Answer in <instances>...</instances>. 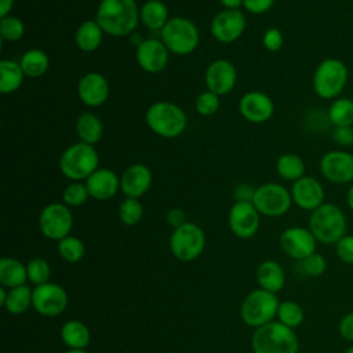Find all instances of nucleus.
Returning a JSON list of instances; mask_svg holds the SVG:
<instances>
[{
  "instance_id": "1",
  "label": "nucleus",
  "mask_w": 353,
  "mask_h": 353,
  "mask_svg": "<svg viewBox=\"0 0 353 353\" xmlns=\"http://www.w3.org/2000/svg\"><path fill=\"white\" fill-rule=\"evenodd\" d=\"M95 21L109 36H130L138 26L139 8L135 0H101Z\"/></svg>"
},
{
  "instance_id": "2",
  "label": "nucleus",
  "mask_w": 353,
  "mask_h": 353,
  "mask_svg": "<svg viewBox=\"0 0 353 353\" xmlns=\"http://www.w3.org/2000/svg\"><path fill=\"white\" fill-rule=\"evenodd\" d=\"M309 230L321 244H336L347 232V219L341 207L334 203H323L309 216Z\"/></svg>"
},
{
  "instance_id": "3",
  "label": "nucleus",
  "mask_w": 353,
  "mask_h": 353,
  "mask_svg": "<svg viewBox=\"0 0 353 353\" xmlns=\"http://www.w3.org/2000/svg\"><path fill=\"white\" fill-rule=\"evenodd\" d=\"M251 346L254 353H298L299 341L295 331L280 321L255 328Z\"/></svg>"
},
{
  "instance_id": "4",
  "label": "nucleus",
  "mask_w": 353,
  "mask_h": 353,
  "mask_svg": "<svg viewBox=\"0 0 353 353\" xmlns=\"http://www.w3.org/2000/svg\"><path fill=\"white\" fill-rule=\"evenodd\" d=\"M145 121L150 131L163 138H176L188 125V119L182 108L168 101L152 103L146 110Z\"/></svg>"
},
{
  "instance_id": "5",
  "label": "nucleus",
  "mask_w": 353,
  "mask_h": 353,
  "mask_svg": "<svg viewBox=\"0 0 353 353\" xmlns=\"http://www.w3.org/2000/svg\"><path fill=\"white\" fill-rule=\"evenodd\" d=\"M99 168V156L94 145L76 142L68 146L59 157V170L63 176L73 181H85Z\"/></svg>"
},
{
  "instance_id": "6",
  "label": "nucleus",
  "mask_w": 353,
  "mask_h": 353,
  "mask_svg": "<svg viewBox=\"0 0 353 353\" xmlns=\"http://www.w3.org/2000/svg\"><path fill=\"white\" fill-rule=\"evenodd\" d=\"M349 77L347 66L338 58L323 59L313 74V88L321 99H336Z\"/></svg>"
},
{
  "instance_id": "7",
  "label": "nucleus",
  "mask_w": 353,
  "mask_h": 353,
  "mask_svg": "<svg viewBox=\"0 0 353 353\" xmlns=\"http://www.w3.org/2000/svg\"><path fill=\"white\" fill-rule=\"evenodd\" d=\"M160 40L170 52L189 55L197 48L200 34L194 22L185 17H174L160 30Z\"/></svg>"
},
{
  "instance_id": "8",
  "label": "nucleus",
  "mask_w": 353,
  "mask_h": 353,
  "mask_svg": "<svg viewBox=\"0 0 353 353\" xmlns=\"http://www.w3.org/2000/svg\"><path fill=\"white\" fill-rule=\"evenodd\" d=\"M280 301L276 294L258 288L251 291L243 301L240 307L241 320L252 327L259 328L274 321Z\"/></svg>"
},
{
  "instance_id": "9",
  "label": "nucleus",
  "mask_w": 353,
  "mask_h": 353,
  "mask_svg": "<svg viewBox=\"0 0 353 353\" xmlns=\"http://www.w3.org/2000/svg\"><path fill=\"white\" fill-rule=\"evenodd\" d=\"M204 247V230L193 222L188 221L182 226L174 229L171 233L170 250L172 255L182 262H190L197 259L203 254Z\"/></svg>"
},
{
  "instance_id": "10",
  "label": "nucleus",
  "mask_w": 353,
  "mask_h": 353,
  "mask_svg": "<svg viewBox=\"0 0 353 353\" xmlns=\"http://www.w3.org/2000/svg\"><path fill=\"white\" fill-rule=\"evenodd\" d=\"M252 204L261 215L277 218L290 211L292 197L285 186L276 182H268L255 189Z\"/></svg>"
},
{
  "instance_id": "11",
  "label": "nucleus",
  "mask_w": 353,
  "mask_h": 353,
  "mask_svg": "<svg viewBox=\"0 0 353 353\" xmlns=\"http://www.w3.org/2000/svg\"><path fill=\"white\" fill-rule=\"evenodd\" d=\"M72 228L73 215L65 203H50L40 211L39 229L44 237L59 241L69 236Z\"/></svg>"
},
{
  "instance_id": "12",
  "label": "nucleus",
  "mask_w": 353,
  "mask_h": 353,
  "mask_svg": "<svg viewBox=\"0 0 353 353\" xmlns=\"http://www.w3.org/2000/svg\"><path fill=\"white\" fill-rule=\"evenodd\" d=\"M69 303L66 290L57 283H44L33 288V309L44 317L62 314Z\"/></svg>"
},
{
  "instance_id": "13",
  "label": "nucleus",
  "mask_w": 353,
  "mask_h": 353,
  "mask_svg": "<svg viewBox=\"0 0 353 353\" xmlns=\"http://www.w3.org/2000/svg\"><path fill=\"white\" fill-rule=\"evenodd\" d=\"M279 244L285 255L296 261H303L316 252L317 240L309 228L291 226L281 232Z\"/></svg>"
},
{
  "instance_id": "14",
  "label": "nucleus",
  "mask_w": 353,
  "mask_h": 353,
  "mask_svg": "<svg viewBox=\"0 0 353 353\" xmlns=\"http://www.w3.org/2000/svg\"><path fill=\"white\" fill-rule=\"evenodd\" d=\"M320 172L332 183L345 185L353 182V153L343 149L324 153L320 159Z\"/></svg>"
},
{
  "instance_id": "15",
  "label": "nucleus",
  "mask_w": 353,
  "mask_h": 353,
  "mask_svg": "<svg viewBox=\"0 0 353 353\" xmlns=\"http://www.w3.org/2000/svg\"><path fill=\"white\" fill-rule=\"evenodd\" d=\"M259 216L252 201H234L228 214V223L236 237L251 239L259 229Z\"/></svg>"
},
{
  "instance_id": "16",
  "label": "nucleus",
  "mask_w": 353,
  "mask_h": 353,
  "mask_svg": "<svg viewBox=\"0 0 353 353\" xmlns=\"http://www.w3.org/2000/svg\"><path fill=\"white\" fill-rule=\"evenodd\" d=\"M212 37L219 43H233L245 29V17L240 10H222L211 21Z\"/></svg>"
},
{
  "instance_id": "17",
  "label": "nucleus",
  "mask_w": 353,
  "mask_h": 353,
  "mask_svg": "<svg viewBox=\"0 0 353 353\" xmlns=\"http://www.w3.org/2000/svg\"><path fill=\"white\" fill-rule=\"evenodd\" d=\"M205 87L208 91L222 97L229 94L237 81V70L234 65L228 59L212 61L204 74Z\"/></svg>"
},
{
  "instance_id": "18",
  "label": "nucleus",
  "mask_w": 353,
  "mask_h": 353,
  "mask_svg": "<svg viewBox=\"0 0 353 353\" xmlns=\"http://www.w3.org/2000/svg\"><path fill=\"white\" fill-rule=\"evenodd\" d=\"M170 51L159 39H146L135 50V58L142 70L150 74L160 73L168 63Z\"/></svg>"
},
{
  "instance_id": "19",
  "label": "nucleus",
  "mask_w": 353,
  "mask_h": 353,
  "mask_svg": "<svg viewBox=\"0 0 353 353\" xmlns=\"http://www.w3.org/2000/svg\"><path fill=\"white\" fill-rule=\"evenodd\" d=\"M239 112L250 123H265L273 116L274 103L262 91H248L239 101Z\"/></svg>"
},
{
  "instance_id": "20",
  "label": "nucleus",
  "mask_w": 353,
  "mask_h": 353,
  "mask_svg": "<svg viewBox=\"0 0 353 353\" xmlns=\"http://www.w3.org/2000/svg\"><path fill=\"white\" fill-rule=\"evenodd\" d=\"M292 203L301 210L313 211L324 203L325 192L323 185L313 176H302L298 181L292 182L291 186Z\"/></svg>"
},
{
  "instance_id": "21",
  "label": "nucleus",
  "mask_w": 353,
  "mask_h": 353,
  "mask_svg": "<svg viewBox=\"0 0 353 353\" xmlns=\"http://www.w3.org/2000/svg\"><path fill=\"white\" fill-rule=\"evenodd\" d=\"M110 87L103 74L99 72H88L81 76L77 83V95L80 101L90 106L98 108L109 98Z\"/></svg>"
},
{
  "instance_id": "22",
  "label": "nucleus",
  "mask_w": 353,
  "mask_h": 353,
  "mask_svg": "<svg viewBox=\"0 0 353 353\" xmlns=\"http://www.w3.org/2000/svg\"><path fill=\"white\" fill-rule=\"evenodd\" d=\"M152 181L153 175L149 167L141 163H135L123 171L120 176V189L125 197L139 199L149 190Z\"/></svg>"
},
{
  "instance_id": "23",
  "label": "nucleus",
  "mask_w": 353,
  "mask_h": 353,
  "mask_svg": "<svg viewBox=\"0 0 353 353\" xmlns=\"http://www.w3.org/2000/svg\"><path fill=\"white\" fill-rule=\"evenodd\" d=\"M90 197L105 201L116 196L120 189V178L113 170L98 168L84 181Z\"/></svg>"
},
{
  "instance_id": "24",
  "label": "nucleus",
  "mask_w": 353,
  "mask_h": 353,
  "mask_svg": "<svg viewBox=\"0 0 353 353\" xmlns=\"http://www.w3.org/2000/svg\"><path fill=\"white\" fill-rule=\"evenodd\" d=\"M256 281L259 288L277 294L285 285V272L277 261L268 259L259 263L256 269Z\"/></svg>"
},
{
  "instance_id": "25",
  "label": "nucleus",
  "mask_w": 353,
  "mask_h": 353,
  "mask_svg": "<svg viewBox=\"0 0 353 353\" xmlns=\"http://www.w3.org/2000/svg\"><path fill=\"white\" fill-rule=\"evenodd\" d=\"M61 339L69 349H85L91 341L90 328L80 320H68L61 327Z\"/></svg>"
},
{
  "instance_id": "26",
  "label": "nucleus",
  "mask_w": 353,
  "mask_h": 353,
  "mask_svg": "<svg viewBox=\"0 0 353 353\" xmlns=\"http://www.w3.org/2000/svg\"><path fill=\"white\" fill-rule=\"evenodd\" d=\"M139 21L150 30H161L170 21L168 8L161 0H148L139 8Z\"/></svg>"
},
{
  "instance_id": "27",
  "label": "nucleus",
  "mask_w": 353,
  "mask_h": 353,
  "mask_svg": "<svg viewBox=\"0 0 353 353\" xmlns=\"http://www.w3.org/2000/svg\"><path fill=\"white\" fill-rule=\"evenodd\" d=\"M103 33L105 32L95 19H88L77 28L74 43L83 52H92L102 44Z\"/></svg>"
},
{
  "instance_id": "28",
  "label": "nucleus",
  "mask_w": 353,
  "mask_h": 353,
  "mask_svg": "<svg viewBox=\"0 0 353 353\" xmlns=\"http://www.w3.org/2000/svg\"><path fill=\"white\" fill-rule=\"evenodd\" d=\"M28 281L26 265L21 261L10 256L0 259V284L7 288H15L25 285Z\"/></svg>"
},
{
  "instance_id": "29",
  "label": "nucleus",
  "mask_w": 353,
  "mask_h": 353,
  "mask_svg": "<svg viewBox=\"0 0 353 353\" xmlns=\"http://www.w3.org/2000/svg\"><path fill=\"white\" fill-rule=\"evenodd\" d=\"M76 134L81 142L95 145L103 134V124L98 116L91 112H84L76 119Z\"/></svg>"
},
{
  "instance_id": "30",
  "label": "nucleus",
  "mask_w": 353,
  "mask_h": 353,
  "mask_svg": "<svg viewBox=\"0 0 353 353\" xmlns=\"http://www.w3.org/2000/svg\"><path fill=\"white\" fill-rule=\"evenodd\" d=\"M33 306V290L30 287L21 285L7 290V296L3 307L11 314H22Z\"/></svg>"
},
{
  "instance_id": "31",
  "label": "nucleus",
  "mask_w": 353,
  "mask_h": 353,
  "mask_svg": "<svg viewBox=\"0 0 353 353\" xmlns=\"http://www.w3.org/2000/svg\"><path fill=\"white\" fill-rule=\"evenodd\" d=\"M25 73L19 62L11 59H3L0 62V91L3 94H11L17 91L22 81Z\"/></svg>"
},
{
  "instance_id": "32",
  "label": "nucleus",
  "mask_w": 353,
  "mask_h": 353,
  "mask_svg": "<svg viewBox=\"0 0 353 353\" xmlns=\"http://www.w3.org/2000/svg\"><path fill=\"white\" fill-rule=\"evenodd\" d=\"M19 65L28 77L43 76L50 66L48 55L39 48H30L25 51L19 59Z\"/></svg>"
},
{
  "instance_id": "33",
  "label": "nucleus",
  "mask_w": 353,
  "mask_h": 353,
  "mask_svg": "<svg viewBox=\"0 0 353 353\" xmlns=\"http://www.w3.org/2000/svg\"><path fill=\"white\" fill-rule=\"evenodd\" d=\"M276 171L280 178L295 182L305 176V163L295 153H284L276 161Z\"/></svg>"
},
{
  "instance_id": "34",
  "label": "nucleus",
  "mask_w": 353,
  "mask_h": 353,
  "mask_svg": "<svg viewBox=\"0 0 353 353\" xmlns=\"http://www.w3.org/2000/svg\"><path fill=\"white\" fill-rule=\"evenodd\" d=\"M328 120L334 127H353V99H334L328 108Z\"/></svg>"
},
{
  "instance_id": "35",
  "label": "nucleus",
  "mask_w": 353,
  "mask_h": 353,
  "mask_svg": "<svg viewBox=\"0 0 353 353\" xmlns=\"http://www.w3.org/2000/svg\"><path fill=\"white\" fill-rule=\"evenodd\" d=\"M276 317H277V321H280L281 324L294 330L303 323L305 312H303V307L298 302L283 301L279 305Z\"/></svg>"
},
{
  "instance_id": "36",
  "label": "nucleus",
  "mask_w": 353,
  "mask_h": 353,
  "mask_svg": "<svg viewBox=\"0 0 353 353\" xmlns=\"http://www.w3.org/2000/svg\"><path fill=\"white\" fill-rule=\"evenodd\" d=\"M58 254L65 262L76 263L83 259L85 254V245L79 237L69 234L58 241Z\"/></svg>"
},
{
  "instance_id": "37",
  "label": "nucleus",
  "mask_w": 353,
  "mask_h": 353,
  "mask_svg": "<svg viewBox=\"0 0 353 353\" xmlns=\"http://www.w3.org/2000/svg\"><path fill=\"white\" fill-rule=\"evenodd\" d=\"M119 219L127 225V226H134L141 222L143 216V205L139 201V199H132V197H125L117 210Z\"/></svg>"
},
{
  "instance_id": "38",
  "label": "nucleus",
  "mask_w": 353,
  "mask_h": 353,
  "mask_svg": "<svg viewBox=\"0 0 353 353\" xmlns=\"http://www.w3.org/2000/svg\"><path fill=\"white\" fill-rule=\"evenodd\" d=\"M25 34V25L18 17L7 15L0 18V36L3 41L15 43Z\"/></svg>"
},
{
  "instance_id": "39",
  "label": "nucleus",
  "mask_w": 353,
  "mask_h": 353,
  "mask_svg": "<svg viewBox=\"0 0 353 353\" xmlns=\"http://www.w3.org/2000/svg\"><path fill=\"white\" fill-rule=\"evenodd\" d=\"M88 197V189L81 181L70 182L62 192V203H65L68 207H80L87 201Z\"/></svg>"
},
{
  "instance_id": "40",
  "label": "nucleus",
  "mask_w": 353,
  "mask_h": 353,
  "mask_svg": "<svg viewBox=\"0 0 353 353\" xmlns=\"http://www.w3.org/2000/svg\"><path fill=\"white\" fill-rule=\"evenodd\" d=\"M28 270V280L36 287L50 281L51 276V266L43 258H33L26 263Z\"/></svg>"
},
{
  "instance_id": "41",
  "label": "nucleus",
  "mask_w": 353,
  "mask_h": 353,
  "mask_svg": "<svg viewBox=\"0 0 353 353\" xmlns=\"http://www.w3.org/2000/svg\"><path fill=\"white\" fill-rule=\"evenodd\" d=\"M194 108L201 116H212L219 109V95L211 91H203L194 101Z\"/></svg>"
},
{
  "instance_id": "42",
  "label": "nucleus",
  "mask_w": 353,
  "mask_h": 353,
  "mask_svg": "<svg viewBox=\"0 0 353 353\" xmlns=\"http://www.w3.org/2000/svg\"><path fill=\"white\" fill-rule=\"evenodd\" d=\"M303 272L310 277H320L327 270V259L321 254H312L301 261Z\"/></svg>"
},
{
  "instance_id": "43",
  "label": "nucleus",
  "mask_w": 353,
  "mask_h": 353,
  "mask_svg": "<svg viewBox=\"0 0 353 353\" xmlns=\"http://www.w3.org/2000/svg\"><path fill=\"white\" fill-rule=\"evenodd\" d=\"M335 254L341 262L346 265H353V234L346 233L335 244Z\"/></svg>"
},
{
  "instance_id": "44",
  "label": "nucleus",
  "mask_w": 353,
  "mask_h": 353,
  "mask_svg": "<svg viewBox=\"0 0 353 353\" xmlns=\"http://www.w3.org/2000/svg\"><path fill=\"white\" fill-rule=\"evenodd\" d=\"M262 43L265 46L266 50L272 51V52H276L279 51L283 44H284V37H283V33L277 29V28H269L265 33H263V37H262Z\"/></svg>"
},
{
  "instance_id": "45",
  "label": "nucleus",
  "mask_w": 353,
  "mask_h": 353,
  "mask_svg": "<svg viewBox=\"0 0 353 353\" xmlns=\"http://www.w3.org/2000/svg\"><path fill=\"white\" fill-rule=\"evenodd\" d=\"M332 141L341 148H352L353 146V127H334L332 130Z\"/></svg>"
},
{
  "instance_id": "46",
  "label": "nucleus",
  "mask_w": 353,
  "mask_h": 353,
  "mask_svg": "<svg viewBox=\"0 0 353 353\" xmlns=\"http://www.w3.org/2000/svg\"><path fill=\"white\" fill-rule=\"evenodd\" d=\"M338 331L345 341L353 343V310L342 316L338 323Z\"/></svg>"
},
{
  "instance_id": "47",
  "label": "nucleus",
  "mask_w": 353,
  "mask_h": 353,
  "mask_svg": "<svg viewBox=\"0 0 353 353\" xmlns=\"http://www.w3.org/2000/svg\"><path fill=\"white\" fill-rule=\"evenodd\" d=\"M276 0H243V7L251 14H263L274 6Z\"/></svg>"
},
{
  "instance_id": "48",
  "label": "nucleus",
  "mask_w": 353,
  "mask_h": 353,
  "mask_svg": "<svg viewBox=\"0 0 353 353\" xmlns=\"http://www.w3.org/2000/svg\"><path fill=\"white\" fill-rule=\"evenodd\" d=\"M165 219H167V223L172 228V229H176L179 226H182L183 223H186V214L182 208H178V207H174L171 210H168L167 215H165Z\"/></svg>"
},
{
  "instance_id": "49",
  "label": "nucleus",
  "mask_w": 353,
  "mask_h": 353,
  "mask_svg": "<svg viewBox=\"0 0 353 353\" xmlns=\"http://www.w3.org/2000/svg\"><path fill=\"white\" fill-rule=\"evenodd\" d=\"M254 192H255V189L251 185H248V183H239L234 188L233 197H234L236 201H252Z\"/></svg>"
},
{
  "instance_id": "50",
  "label": "nucleus",
  "mask_w": 353,
  "mask_h": 353,
  "mask_svg": "<svg viewBox=\"0 0 353 353\" xmlns=\"http://www.w3.org/2000/svg\"><path fill=\"white\" fill-rule=\"evenodd\" d=\"M14 7V0H0V18L10 15Z\"/></svg>"
},
{
  "instance_id": "51",
  "label": "nucleus",
  "mask_w": 353,
  "mask_h": 353,
  "mask_svg": "<svg viewBox=\"0 0 353 353\" xmlns=\"http://www.w3.org/2000/svg\"><path fill=\"white\" fill-rule=\"evenodd\" d=\"M225 10H240L243 6V0H218Z\"/></svg>"
},
{
  "instance_id": "52",
  "label": "nucleus",
  "mask_w": 353,
  "mask_h": 353,
  "mask_svg": "<svg viewBox=\"0 0 353 353\" xmlns=\"http://www.w3.org/2000/svg\"><path fill=\"white\" fill-rule=\"evenodd\" d=\"M346 201H347V205L350 208V211L353 212V183L350 185L349 190H347V194H346Z\"/></svg>"
},
{
  "instance_id": "53",
  "label": "nucleus",
  "mask_w": 353,
  "mask_h": 353,
  "mask_svg": "<svg viewBox=\"0 0 353 353\" xmlns=\"http://www.w3.org/2000/svg\"><path fill=\"white\" fill-rule=\"evenodd\" d=\"M65 353H88L85 349H68Z\"/></svg>"
},
{
  "instance_id": "54",
  "label": "nucleus",
  "mask_w": 353,
  "mask_h": 353,
  "mask_svg": "<svg viewBox=\"0 0 353 353\" xmlns=\"http://www.w3.org/2000/svg\"><path fill=\"white\" fill-rule=\"evenodd\" d=\"M343 353H353V345H350V346H349Z\"/></svg>"
}]
</instances>
